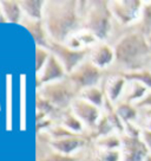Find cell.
Wrapping results in <instances>:
<instances>
[{
    "label": "cell",
    "instance_id": "obj_1",
    "mask_svg": "<svg viewBox=\"0 0 151 161\" xmlns=\"http://www.w3.org/2000/svg\"><path fill=\"white\" fill-rule=\"evenodd\" d=\"M115 56L128 74L150 69L151 49L148 37L133 27V30L123 36L117 43Z\"/></svg>",
    "mask_w": 151,
    "mask_h": 161
},
{
    "label": "cell",
    "instance_id": "obj_2",
    "mask_svg": "<svg viewBox=\"0 0 151 161\" xmlns=\"http://www.w3.org/2000/svg\"><path fill=\"white\" fill-rule=\"evenodd\" d=\"M144 1L141 0H129L117 3L116 14L124 25L136 27L141 19Z\"/></svg>",
    "mask_w": 151,
    "mask_h": 161
},
{
    "label": "cell",
    "instance_id": "obj_3",
    "mask_svg": "<svg viewBox=\"0 0 151 161\" xmlns=\"http://www.w3.org/2000/svg\"><path fill=\"white\" fill-rule=\"evenodd\" d=\"M150 154L141 136L126 135L123 140L122 161H144Z\"/></svg>",
    "mask_w": 151,
    "mask_h": 161
},
{
    "label": "cell",
    "instance_id": "obj_4",
    "mask_svg": "<svg viewBox=\"0 0 151 161\" xmlns=\"http://www.w3.org/2000/svg\"><path fill=\"white\" fill-rule=\"evenodd\" d=\"M149 89L145 86H143L142 83L137 82V80H128V84H126L125 94L126 98L125 102L131 103V104H137L139 101L144 98V96L149 92Z\"/></svg>",
    "mask_w": 151,
    "mask_h": 161
},
{
    "label": "cell",
    "instance_id": "obj_5",
    "mask_svg": "<svg viewBox=\"0 0 151 161\" xmlns=\"http://www.w3.org/2000/svg\"><path fill=\"white\" fill-rule=\"evenodd\" d=\"M136 29L146 37L151 36V1H144L141 19L138 21Z\"/></svg>",
    "mask_w": 151,
    "mask_h": 161
},
{
    "label": "cell",
    "instance_id": "obj_6",
    "mask_svg": "<svg viewBox=\"0 0 151 161\" xmlns=\"http://www.w3.org/2000/svg\"><path fill=\"white\" fill-rule=\"evenodd\" d=\"M126 80H137L142 83L143 86H145L149 90H151V70L146 69V70L136 71V72H131V74H126Z\"/></svg>",
    "mask_w": 151,
    "mask_h": 161
},
{
    "label": "cell",
    "instance_id": "obj_7",
    "mask_svg": "<svg viewBox=\"0 0 151 161\" xmlns=\"http://www.w3.org/2000/svg\"><path fill=\"white\" fill-rule=\"evenodd\" d=\"M139 111H144V113H151V90L144 96V98L139 101L136 104Z\"/></svg>",
    "mask_w": 151,
    "mask_h": 161
},
{
    "label": "cell",
    "instance_id": "obj_8",
    "mask_svg": "<svg viewBox=\"0 0 151 161\" xmlns=\"http://www.w3.org/2000/svg\"><path fill=\"white\" fill-rule=\"evenodd\" d=\"M141 137L151 154V130H142Z\"/></svg>",
    "mask_w": 151,
    "mask_h": 161
},
{
    "label": "cell",
    "instance_id": "obj_9",
    "mask_svg": "<svg viewBox=\"0 0 151 161\" xmlns=\"http://www.w3.org/2000/svg\"><path fill=\"white\" fill-rule=\"evenodd\" d=\"M148 43H149V46H150V49H151V36L148 37Z\"/></svg>",
    "mask_w": 151,
    "mask_h": 161
},
{
    "label": "cell",
    "instance_id": "obj_10",
    "mask_svg": "<svg viewBox=\"0 0 151 161\" xmlns=\"http://www.w3.org/2000/svg\"><path fill=\"white\" fill-rule=\"evenodd\" d=\"M144 161H151V154H149V155H148V158H146Z\"/></svg>",
    "mask_w": 151,
    "mask_h": 161
},
{
    "label": "cell",
    "instance_id": "obj_11",
    "mask_svg": "<svg viewBox=\"0 0 151 161\" xmlns=\"http://www.w3.org/2000/svg\"><path fill=\"white\" fill-rule=\"evenodd\" d=\"M150 70H151V65H150Z\"/></svg>",
    "mask_w": 151,
    "mask_h": 161
}]
</instances>
